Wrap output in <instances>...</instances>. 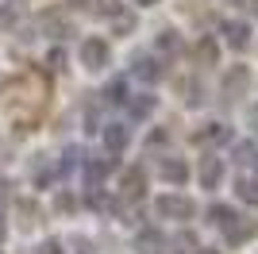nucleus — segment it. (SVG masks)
<instances>
[{
  "mask_svg": "<svg viewBox=\"0 0 258 254\" xmlns=\"http://www.w3.org/2000/svg\"><path fill=\"white\" fill-rule=\"evenodd\" d=\"M108 62H112V46H108V39H100V35L81 39V66H85V70H104Z\"/></svg>",
  "mask_w": 258,
  "mask_h": 254,
  "instance_id": "1",
  "label": "nucleus"
},
{
  "mask_svg": "<svg viewBox=\"0 0 258 254\" xmlns=\"http://www.w3.org/2000/svg\"><path fill=\"white\" fill-rule=\"evenodd\" d=\"M158 216L162 220H193L197 204L181 193H166V197H158Z\"/></svg>",
  "mask_w": 258,
  "mask_h": 254,
  "instance_id": "2",
  "label": "nucleus"
},
{
  "mask_svg": "<svg viewBox=\"0 0 258 254\" xmlns=\"http://www.w3.org/2000/svg\"><path fill=\"white\" fill-rule=\"evenodd\" d=\"M247 89H250V70H247V66H235V70H227V74H224L220 96H224V104H235L239 96H247Z\"/></svg>",
  "mask_w": 258,
  "mask_h": 254,
  "instance_id": "3",
  "label": "nucleus"
},
{
  "mask_svg": "<svg viewBox=\"0 0 258 254\" xmlns=\"http://www.w3.org/2000/svg\"><path fill=\"white\" fill-rule=\"evenodd\" d=\"M131 77H139V81L154 85V81H162V77H166V66H162L158 54H135V58H131Z\"/></svg>",
  "mask_w": 258,
  "mask_h": 254,
  "instance_id": "4",
  "label": "nucleus"
},
{
  "mask_svg": "<svg viewBox=\"0 0 258 254\" xmlns=\"http://www.w3.org/2000/svg\"><path fill=\"white\" fill-rule=\"evenodd\" d=\"M143 193H147V173H143V166L123 169V177H119V197L131 204V201H143Z\"/></svg>",
  "mask_w": 258,
  "mask_h": 254,
  "instance_id": "5",
  "label": "nucleus"
},
{
  "mask_svg": "<svg viewBox=\"0 0 258 254\" xmlns=\"http://www.w3.org/2000/svg\"><path fill=\"white\" fill-rule=\"evenodd\" d=\"M220 35H224V42L231 50H247L250 46V23L247 20H224L220 23Z\"/></svg>",
  "mask_w": 258,
  "mask_h": 254,
  "instance_id": "6",
  "label": "nucleus"
},
{
  "mask_svg": "<svg viewBox=\"0 0 258 254\" xmlns=\"http://www.w3.org/2000/svg\"><path fill=\"white\" fill-rule=\"evenodd\" d=\"M197 177H201L205 189H220V181H224V162L216 158V154H205L201 166H197Z\"/></svg>",
  "mask_w": 258,
  "mask_h": 254,
  "instance_id": "7",
  "label": "nucleus"
},
{
  "mask_svg": "<svg viewBox=\"0 0 258 254\" xmlns=\"http://www.w3.org/2000/svg\"><path fill=\"white\" fill-rule=\"evenodd\" d=\"M131 143V131L127 123H108L104 127V150L108 154H123V147Z\"/></svg>",
  "mask_w": 258,
  "mask_h": 254,
  "instance_id": "8",
  "label": "nucleus"
},
{
  "mask_svg": "<svg viewBox=\"0 0 258 254\" xmlns=\"http://www.w3.org/2000/svg\"><path fill=\"white\" fill-rule=\"evenodd\" d=\"M193 143H201V147H216V143H231V127L227 123H205L201 131L193 135Z\"/></svg>",
  "mask_w": 258,
  "mask_h": 254,
  "instance_id": "9",
  "label": "nucleus"
},
{
  "mask_svg": "<svg viewBox=\"0 0 258 254\" xmlns=\"http://www.w3.org/2000/svg\"><path fill=\"white\" fill-rule=\"evenodd\" d=\"M193 62H197V66H205V70L220 62V46H216L212 35H201V39H197V46H193Z\"/></svg>",
  "mask_w": 258,
  "mask_h": 254,
  "instance_id": "10",
  "label": "nucleus"
},
{
  "mask_svg": "<svg viewBox=\"0 0 258 254\" xmlns=\"http://www.w3.org/2000/svg\"><path fill=\"white\" fill-rule=\"evenodd\" d=\"M54 177H58V166H54L46 154H39V158L31 162V181L39 185V189H50L54 185Z\"/></svg>",
  "mask_w": 258,
  "mask_h": 254,
  "instance_id": "11",
  "label": "nucleus"
},
{
  "mask_svg": "<svg viewBox=\"0 0 258 254\" xmlns=\"http://www.w3.org/2000/svg\"><path fill=\"white\" fill-rule=\"evenodd\" d=\"M158 173H162L166 181H173V185H185V181H189V166H185L181 158H162Z\"/></svg>",
  "mask_w": 258,
  "mask_h": 254,
  "instance_id": "12",
  "label": "nucleus"
},
{
  "mask_svg": "<svg viewBox=\"0 0 258 254\" xmlns=\"http://www.w3.org/2000/svg\"><path fill=\"white\" fill-rule=\"evenodd\" d=\"M39 23H43V31H50L54 39H66V35H74L70 20H62L58 12H43V16H39Z\"/></svg>",
  "mask_w": 258,
  "mask_h": 254,
  "instance_id": "13",
  "label": "nucleus"
},
{
  "mask_svg": "<svg viewBox=\"0 0 258 254\" xmlns=\"http://www.w3.org/2000/svg\"><path fill=\"white\" fill-rule=\"evenodd\" d=\"M154 108H158V100H154L151 93H135V96H127V112H131L135 119H147Z\"/></svg>",
  "mask_w": 258,
  "mask_h": 254,
  "instance_id": "14",
  "label": "nucleus"
},
{
  "mask_svg": "<svg viewBox=\"0 0 258 254\" xmlns=\"http://www.w3.org/2000/svg\"><path fill=\"white\" fill-rule=\"evenodd\" d=\"M135 246H139V254H162V246H166V239H162L154 227H147V231H139V239H135Z\"/></svg>",
  "mask_w": 258,
  "mask_h": 254,
  "instance_id": "15",
  "label": "nucleus"
},
{
  "mask_svg": "<svg viewBox=\"0 0 258 254\" xmlns=\"http://www.w3.org/2000/svg\"><path fill=\"white\" fill-rule=\"evenodd\" d=\"M100 96H104V104H127V81H123V77H112Z\"/></svg>",
  "mask_w": 258,
  "mask_h": 254,
  "instance_id": "16",
  "label": "nucleus"
},
{
  "mask_svg": "<svg viewBox=\"0 0 258 254\" xmlns=\"http://www.w3.org/2000/svg\"><path fill=\"white\" fill-rule=\"evenodd\" d=\"M224 235H227V243H235V246H239V243H247L250 235H254V227H250V223H243V216H235V220L224 227Z\"/></svg>",
  "mask_w": 258,
  "mask_h": 254,
  "instance_id": "17",
  "label": "nucleus"
},
{
  "mask_svg": "<svg viewBox=\"0 0 258 254\" xmlns=\"http://www.w3.org/2000/svg\"><path fill=\"white\" fill-rule=\"evenodd\" d=\"M23 16V0H4L0 4V27H16Z\"/></svg>",
  "mask_w": 258,
  "mask_h": 254,
  "instance_id": "18",
  "label": "nucleus"
},
{
  "mask_svg": "<svg viewBox=\"0 0 258 254\" xmlns=\"http://www.w3.org/2000/svg\"><path fill=\"white\" fill-rule=\"evenodd\" d=\"M154 46H158V54H177V50H181V35L166 27V31H158V39H154Z\"/></svg>",
  "mask_w": 258,
  "mask_h": 254,
  "instance_id": "19",
  "label": "nucleus"
},
{
  "mask_svg": "<svg viewBox=\"0 0 258 254\" xmlns=\"http://www.w3.org/2000/svg\"><path fill=\"white\" fill-rule=\"evenodd\" d=\"M235 216H239V212L227 208V204H212V208H208V223H216V227H227Z\"/></svg>",
  "mask_w": 258,
  "mask_h": 254,
  "instance_id": "20",
  "label": "nucleus"
},
{
  "mask_svg": "<svg viewBox=\"0 0 258 254\" xmlns=\"http://www.w3.org/2000/svg\"><path fill=\"white\" fill-rule=\"evenodd\" d=\"M16 208H20V223L23 227H35V223H39V204L35 201H20Z\"/></svg>",
  "mask_w": 258,
  "mask_h": 254,
  "instance_id": "21",
  "label": "nucleus"
},
{
  "mask_svg": "<svg viewBox=\"0 0 258 254\" xmlns=\"http://www.w3.org/2000/svg\"><path fill=\"white\" fill-rule=\"evenodd\" d=\"M170 246H177L173 254H193V250H197V235H193V231H177Z\"/></svg>",
  "mask_w": 258,
  "mask_h": 254,
  "instance_id": "22",
  "label": "nucleus"
},
{
  "mask_svg": "<svg viewBox=\"0 0 258 254\" xmlns=\"http://www.w3.org/2000/svg\"><path fill=\"white\" fill-rule=\"evenodd\" d=\"M235 193H239V197H243L247 204H258V181H254V177L235 181Z\"/></svg>",
  "mask_w": 258,
  "mask_h": 254,
  "instance_id": "23",
  "label": "nucleus"
},
{
  "mask_svg": "<svg viewBox=\"0 0 258 254\" xmlns=\"http://www.w3.org/2000/svg\"><path fill=\"white\" fill-rule=\"evenodd\" d=\"M85 158H89V154H85L81 147H70V150H66V158H62V173H70V169H77V166H85Z\"/></svg>",
  "mask_w": 258,
  "mask_h": 254,
  "instance_id": "24",
  "label": "nucleus"
},
{
  "mask_svg": "<svg viewBox=\"0 0 258 254\" xmlns=\"http://www.w3.org/2000/svg\"><path fill=\"white\" fill-rule=\"evenodd\" d=\"M54 208H58V212H74V208H77V197H74V193H58Z\"/></svg>",
  "mask_w": 258,
  "mask_h": 254,
  "instance_id": "25",
  "label": "nucleus"
},
{
  "mask_svg": "<svg viewBox=\"0 0 258 254\" xmlns=\"http://www.w3.org/2000/svg\"><path fill=\"white\" fill-rule=\"evenodd\" d=\"M119 12V0H97V16H104V20H112Z\"/></svg>",
  "mask_w": 258,
  "mask_h": 254,
  "instance_id": "26",
  "label": "nucleus"
},
{
  "mask_svg": "<svg viewBox=\"0 0 258 254\" xmlns=\"http://www.w3.org/2000/svg\"><path fill=\"white\" fill-rule=\"evenodd\" d=\"M166 143H170V131H166V127L151 131V139H147V147H166Z\"/></svg>",
  "mask_w": 258,
  "mask_h": 254,
  "instance_id": "27",
  "label": "nucleus"
},
{
  "mask_svg": "<svg viewBox=\"0 0 258 254\" xmlns=\"http://www.w3.org/2000/svg\"><path fill=\"white\" fill-rule=\"evenodd\" d=\"M181 89H185V100H189V104H201V89H197V81H181Z\"/></svg>",
  "mask_w": 258,
  "mask_h": 254,
  "instance_id": "28",
  "label": "nucleus"
},
{
  "mask_svg": "<svg viewBox=\"0 0 258 254\" xmlns=\"http://www.w3.org/2000/svg\"><path fill=\"white\" fill-rule=\"evenodd\" d=\"M46 66H50V70H66V54L58 50V46H54V50L46 54Z\"/></svg>",
  "mask_w": 258,
  "mask_h": 254,
  "instance_id": "29",
  "label": "nucleus"
},
{
  "mask_svg": "<svg viewBox=\"0 0 258 254\" xmlns=\"http://www.w3.org/2000/svg\"><path fill=\"white\" fill-rule=\"evenodd\" d=\"M235 154H239L235 162H254V158H250V154H254V147H250V143H235Z\"/></svg>",
  "mask_w": 258,
  "mask_h": 254,
  "instance_id": "30",
  "label": "nucleus"
},
{
  "mask_svg": "<svg viewBox=\"0 0 258 254\" xmlns=\"http://www.w3.org/2000/svg\"><path fill=\"white\" fill-rule=\"evenodd\" d=\"M35 254H62V243H58V239H46V243L39 246Z\"/></svg>",
  "mask_w": 258,
  "mask_h": 254,
  "instance_id": "31",
  "label": "nucleus"
},
{
  "mask_svg": "<svg viewBox=\"0 0 258 254\" xmlns=\"http://www.w3.org/2000/svg\"><path fill=\"white\" fill-rule=\"evenodd\" d=\"M12 189H16L12 181H0V204H4V201H12Z\"/></svg>",
  "mask_w": 258,
  "mask_h": 254,
  "instance_id": "32",
  "label": "nucleus"
},
{
  "mask_svg": "<svg viewBox=\"0 0 258 254\" xmlns=\"http://www.w3.org/2000/svg\"><path fill=\"white\" fill-rule=\"evenodd\" d=\"M247 123H250V131H254V135H258V104L250 108V116H247Z\"/></svg>",
  "mask_w": 258,
  "mask_h": 254,
  "instance_id": "33",
  "label": "nucleus"
},
{
  "mask_svg": "<svg viewBox=\"0 0 258 254\" xmlns=\"http://www.w3.org/2000/svg\"><path fill=\"white\" fill-rule=\"evenodd\" d=\"M66 4H70V8H89L93 0H66Z\"/></svg>",
  "mask_w": 258,
  "mask_h": 254,
  "instance_id": "34",
  "label": "nucleus"
},
{
  "mask_svg": "<svg viewBox=\"0 0 258 254\" xmlns=\"http://www.w3.org/2000/svg\"><path fill=\"white\" fill-rule=\"evenodd\" d=\"M4 235H8V223H4V216H0V243H4Z\"/></svg>",
  "mask_w": 258,
  "mask_h": 254,
  "instance_id": "35",
  "label": "nucleus"
},
{
  "mask_svg": "<svg viewBox=\"0 0 258 254\" xmlns=\"http://www.w3.org/2000/svg\"><path fill=\"white\" fill-rule=\"evenodd\" d=\"M250 16H254V20H258V0H250Z\"/></svg>",
  "mask_w": 258,
  "mask_h": 254,
  "instance_id": "36",
  "label": "nucleus"
},
{
  "mask_svg": "<svg viewBox=\"0 0 258 254\" xmlns=\"http://www.w3.org/2000/svg\"><path fill=\"white\" fill-rule=\"evenodd\" d=\"M135 4H143V8H151V4H158V0H135Z\"/></svg>",
  "mask_w": 258,
  "mask_h": 254,
  "instance_id": "37",
  "label": "nucleus"
},
{
  "mask_svg": "<svg viewBox=\"0 0 258 254\" xmlns=\"http://www.w3.org/2000/svg\"><path fill=\"white\" fill-rule=\"evenodd\" d=\"M193 254H216V250H208V246H205V250H193Z\"/></svg>",
  "mask_w": 258,
  "mask_h": 254,
  "instance_id": "38",
  "label": "nucleus"
},
{
  "mask_svg": "<svg viewBox=\"0 0 258 254\" xmlns=\"http://www.w3.org/2000/svg\"><path fill=\"white\" fill-rule=\"evenodd\" d=\"M254 166H258V154H254Z\"/></svg>",
  "mask_w": 258,
  "mask_h": 254,
  "instance_id": "39",
  "label": "nucleus"
}]
</instances>
